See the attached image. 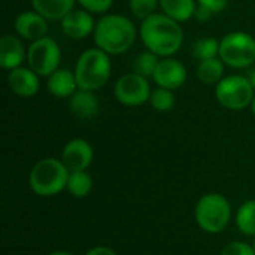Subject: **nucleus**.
<instances>
[{"mask_svg": "<svg viewBox=\"0 0 255 255\" xmlns=\"http://www.w3.org/2000/svg\"><path fill=\"white\" fill-rule=\"evenodd\" d=\"M96 24H94V18L91 15V12L88 10H82V9H76V10H70L63 19H61V30L63 33L75 40H81L85 39L87 36H90L91 33H94Z\"/></svg>", "mask_w": 255, "mask_h": 255, "instance_id": "obj_13", "label": "nucleus"}, {"mask_svg": "<svg viewBox=\"0 0 255 255\" xmlns=\"http://www.w3.org/2000/svg\"><path fill=\"white\" fill-rule=\"evenodd\" d=\"M253 245H254V250H255V239H254V244H253Z\"/></svg>", "mask_w": 255, "mask_h": 255, "instance_id": "obj_35", "label": "nucleus"}, {"mask_svg": "<svg viewBox=\"0 0 255 255\" xmlns=\"http://www.w3.org/2000/svg\"><path fill=\"white\" fill-rule=\"evenodd\" d=\"M248 79H250V82H251V85H253V88L255 90V69H253L250 73H248V76H247Z\"/></svg>", "mask_w": 255, "mask_h": 255, "instance_id": "obj_32", "label": "nucleus"}, {"mask_svg": "<svg viewBox=\"0 0 255 255\" xmlns=\"http://www.w3.org/2000/svg\"><path fill=\"white\" fill-rule=\"evenodd\" d=\"M70 170L61 161V158H42L37 161L28 175V185L36 196L51 197L67 187Z\"/></svg>", "mask_w": 255, "mask_h": 255, "instance_id": "obj_3", "label": "nucleus"}, {"mask_svg": "<svg viewBox=\"0 0 255 255\" xmlns=\"http://www.w3.org/2000/svg\"><path fill=\"white\" fill-rule=\"evenodd\" d=\"M193 55L197 60H209L220 55V42L214 37H203L193 45Z\"/></svg>", "mask_w": 255, "mask_h": 255, "instance_id": "obj_23", "label": "nucleus"}, {"mask_svg": "<svg viewBox=\"0 0 255 255\" xmlns=\"http://www.w3.org/2000/svg\"><path fill=\"white\" fill-rule=\"evenodd\" d=\"M220 255H255V250L254 245L248 242L233 241L221 250Z\"/></svg>", "mask_w": 255, "mask_h": 255, "instance_id": "obj_27", "label": "nucleus"}, {"mask_svg": "<svg viewBox=\"0 0 255 255\" xmlns=\"http://www.w3.org/2000/svg\"><path fill=\"white\" fill-rule=\"evenodd\" d=\"M13 28L19 37L33 42L46 36L48 19L36 10H24L15 18Z\"/></svg>", "mask_w": 255, "mask_h": 255, "instance_id": "obj_12", "label": "nucleus"}, {"mask_svg": "<svg viewBox=\"0 0 255 255\" xmlns=\"http://www.w3.org/2000/svg\"><path fill=\"white\" fill-rule=\"evenodd\" d=\"M224 61L220 57L202 60L197 66V78L208 85H217L224 76Z\"/></svg>", "mask_w": 255, "mask_h": 255, "instance_id": "obj_20", "label": "nucleus"}, {"mask_svg": "<svg viewBox=\"0 0 255 255\" xmlns=\"http://www.w3.org/2000/svg\"><path fill=\"white\" fill-rule=\"evenodd\" d=\"M7 85L18 97L30 99L37 94L40 88L39 75L30 67H16L7 73Z\"/></svg>", "mask_w": 255, "mask_h": 255, "instance_id": "obj_14", "label": "nucleus"}, {"mask_svg": "<svg viewBox=\"0 0 255 255\" xmlns=\"http://www.w3.org/2000/svg\"><path fill=\"white\" fill-rule=\"evenodd\" d=\"M48 255H73L69 251H54V253H49Z\"/></svg>", "mask_w": 255, "mask_h": 255, "instance_id": "obj_33", "label": "nucleus"}, {"mask_svg": "<svg viewBox=\"0 0 255 255\" xmlns=\"http://www.w3.org/2000/svg\"><path fill=\"white\" fill-rule=\"evenodd\" d=\"M160 7L164 15L182 22L194 16L197 3L196 0H160Z\"/></svg>", "mask_w": 255, "mask_h": 255, "instance_id": "obj_19", "label": "nucleus"}, {"mask_svg": "<svg viewBox=\"0 0 255 255\" xmlns=\"http://www.w3.org/2000/svg\"><path fill=\"white\" fill-rule=\"evenodd\" d=\"M251 109H253V114H254V117H255V97H254V100H253V105H251Z\"/></svg>", "mask_w": 255, "mask_h": 255, "instance_id": "obj_34", "label": "nucleus"}, {"mask_svg": "<svg viewBox=\"0 0 255 255\" xmlns=\"http://www.w3.org/2000/svg\"><path fill=\"white\" fill-rule=\"evenodd\" d=\"M78 3L91 13H105L112 7L114 0H78Z\"/></svg>", "mask_w": 255, "mask_h": 255, "instance_id": "obj_28", "label": "nucleus"}, {"mask_svg": "<svg viewBox=\"0 0 255 255\" xmlns=\"http://www.w3.org/2000/svg\"><path fill=\"white\" fill-rule=\"evenodd\" d=\"M66 190L76 199L87 197L93 190V178L90 176V173H87V170L70 172Z\"/></svg>", "mask_w": 255, "mask_h": 255, "instance_id": "obj_21", "label": "nucleus"}, {"mask_svg": "<svg viewBox=\"0 0 255 255\" xmlns=\"http://www.w3.org/2000/svg\"><path fill=\"white\" fill-rule=\"evenodd\" d=\"M158 55L151 52V51H145V52H140L136 58H134V63H133V69L136 73L145 76V78H152L157 66H158Z\"/></svg>", "mask_w": 255, "mask_h": 255, "instance_id": "obj_24", "label": "nucleus"}, {"mask_svg": "<svg viewBox=\"0 0 255 255\" xmlns=\"http://www.w3.org/2000/svg\"><path fill=\"white\" fill-rule=\"evenodd\" d=\"M130 9L133 15L139 19H146L155 13V9L160 4V0H130Z\"/></svg>", "mask_w": 255, "mask_h": 255, "instance_id": "obj_26", "label": "nucleus"}, {"mask_svg": "<svg viewBox=\"0 0 255 255\" xmlns=\"http://www.w3.org/2000/svg\"><path fill=\"white\" fill-rule=\"evenodd\" d=\"M48 90L58 99L72 97L79 90L75 72L69 69H57L51 76H48Z\"/></svg>", "mask_w": 255, "mask_h": 255, "instance_id": "obj_17", "label": "nucleus"}, {"mask_svg": "<svg viewBox=\"0 0 255 255\" xmlns=\"http://www.w3.org/2000/svg\"><path fill=\"white\" fill-rule=\"evenodd\" d=\"M94 151L88 140L82 137H75L69 140L61 152V161L70 172L87 170L93 161Z\"/></svg>", "mask_w": 255, "mask_h": 255, "instance_id": "obj_10", "label": "nucleus"}, {"mask_svg": "<svg viewBox=\"0 0 255 255\" xmlns=\"http://www.w3.org/2000/svg\"><path fill=\"white\" fill-rule=\"evenodd\" d=\"M227 3H229V0H197V4L208 7L214 13L223 12L226 9Z\"/></svg>", "mask_w": 255, "mask_h": 255, "instance_id": "obj_29", "label": "nucleus"}, {"mask_svg": "<svg viewBox=\"0 0 255 255\" xmlns=\"http://www.w3.org/2000/svg\"><path fill=\"white\" fill-rule=\"evenodd\" d=\"M255 90L245 76L230 75L215 85V99L221 106L230 111H244L253 105Z\"/></svg>", "mask_w": 255, "mask_h": 255, "instance_id": "obj_7", "label": "nucleus"}, {"mask_svg": "<svg viewBox=\"0 0 255 255\" xmlns=\"http://www.w3.org/2000/svg\"><path fill=\"white\" fill-rule=\"evenodd\" d=\"M137 30L134 24L123 15H106L96 22V46L109 55L127 52L136 42Z\"/></svg>", "mask_w": 255, "mask_h": 255, "instance_id": "obj_2", "label": "nucleus"}, {"mask_svg": "<svg viewBox=\"0 0 255 255\" xmlns=\"http://www.w3.org/2000/svg\"><path fill=\"white\" fill-rule=\"evenodd\" d=\"M236 226L245 236L255 238V200L245 202L236 214Z\"/></svg>", "mask_w": 255, "mask_h": 255, "instance_id": "obj_22", "label": "nucleus"}, {"mask_svg": "<svg viewBox=\"0 0 255 255\" xmlns=\"http://www.w3.org/2000/svg\"><path fill=\"white\" fill-rule=\"evenodd\" d=\"M149 103H151V106L155 111H158V112H167V111L173 109V106H175V94H173L172 90L158 87L157 90H154L151 93Z\"/></svg>", "mask_w": 255, "mask_h": 255, "instance_id": "obj_25", "label": "nucleus"}, {"mask_svg": "<svg viewBox=\"0 0 255 255\" xmlns=\"http://www.w3.org/2000/svg\"><path fill=\"white\" fill-rule=\"evenodd\" d=\"M70 112L79 120H91L99 114L100 102L94 91L78 90L69 100Z\"/></svg>", "mask_w": 255, "mask_h": 255, "instance_id": "obj_16", "label": "nucleus"}, {"mask_svg": "<svg viewBox=\"0 0 255 255\" xmlns=\"http://www.w3.org/2000/svg\"><path fill=\"white\" fill-rule=\"evenodd\" d=\"M61 51L52 37H42L33 40L27 49L28 67L39 76H51L60 66Z\"/></svg>", "mask_w": 255, "mask_h": 255, "instance_id": "obj_8", "label": "nucleus"}, {"mask_svg": "<svg viewBox=\"0 0 255 255\" xmlns=\"http://www.w3.org/2000/svg\"><path fill=\"white\" fill-rule=\"evenodd\" d=\"M139 34L148 51L158 57L173 55L184 42V31L179 22L157 12L142 21Z\"/></svg>", "mask_w": 255, "mask_h": 255, "instance_id": "obj_1", "label": "nucleus"}, {"mask_svg": "<svg viewBox=\"0 0 255 255\" xmlns=\"http://www.w3.org/2000/svg\"><path fill=\"white\" fill-rule=\"evenodd\" d=\"M194 217L197 226L203 232L217 235L224 232L230 224L232 205L226 196L220 193H208L197 200Z\"/></svg>", "mask_w": 255, "mask_h": 255, "instance_id": "obj_5", "label": "nucleus"}, {"mask_svg": "<svg viewBox=\"0 0 255 255\" xmlns=\"http://www.w3.org/2000/svg\"><path fill=\"white\" fill-rule=\"evenodd\" d=\"M84 255H118L112 248L109 247H94L91 250H88Z\"/></svg>", "mask_w": 255, "mask_h": 255, "instance_id": "obj_30", "label": "nucleus"}, {"mask_svg": "<svg viewBox=\"0 0 255 255\" xmlns=\"http://www.w3.org/2000/svg\"><path fill=\"white\" fill-rule=\"evenodd\" d=\"M152 79L155 84L161 88L167 90H176L181 88L187 81V69L185 66L170 57H164L158 61V66L152 75Z\"/></svg>", "mask_w": 255, "mask_h": 255, "instance_id": "obj_11", "label": "nucleus"}, {"mask_svg": "<svg viewBox=\"0 0 255 255\" xmlns=\"http://www.w3.org/2000/svg\"><path fill=\"white\" fill-rule=\"evenodd\" d=\"M212 13H214V12H211L208 7L197 4L196 13H194V18H196V19H199V21H203V22H205V21H208V19L212 16Z\"/></svg>", "mask_w": 255, "mask_h": 255, "instance_id": "obj_31", "label": "nucleus"}, {"mask_svg": "<svg viewBox=\"0 0 255 255\" xmlns=\"http://www.w3.org/2000/svg\"><path fill=\"white\" fill-rule=\"evenodd\" d=\"M75 0H31L33 10L39 12L48 21L63 19L73 10Z\"/></svg>", "mask_w": 255, "mask_h": 255, "instance_id": "obj_18", "label": "nucleus"}, {"mask_svg": "<svg viewBox=\"0 0 255 255\" xmlns=\"http://www.w3.org/2000/svg\"><path fill=\"white\" fill-rule=\"evenodd\" d=\"M233 69L250 67L255 61V39L245 31H232L220 40V55Z\"/></svg>", "mask_w": 255, "mask_h": 255, "instance_id": "obj_6", "label": "nucleus"}, {"mask_svg": "<svg viewBox=\"0 0 255 255\" xmlns=\"http://www.w3.org/2000/svg\"><path fill=\"white\" fill-rule=\"evenodd\" d=\"M151 87L145 76L131 72L123 75L114 85L115 99L126 106H140L151 97Z\"/></svg>", "mask_w": 255, "mask_h": 255, "instance_id": "obj_9", "label": "nucleus"}, {"mask_svg": "<svg viewBox=\"0 0 255 255\" xmlns=\"http://www.w3.org/2000/svg\"><path fill=\"white\" fill-rule=\"evenodd\" d=\"M27 52L19 37L12 34H4L0 39V66L4 70H13L21 67Z\"/></svg>", "mask_w": 255, "mask_h": 255, "instance_id": "obj_15", "label": "nucleus"}, {"mask_svg": "<svg viewBox=\"0 0 255 255\" xmlns=\"http://www.w3.org/2000/svg\"><path fill=\"white\" fill-rule=\"evenodd\" d=\"M112 72L109 54L100 48H90L84 51L75 66V76L79 90L96 91L108 84Z\"/></svg>", "mask_w": 255, "mask_h": 255, "instance_id": "obj_4", "label": "nucleus"}]
</instances>
